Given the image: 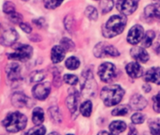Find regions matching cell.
<instances>
[{"label": "cell", "mask_w": 160, "mask_h": 135, "mask_svg": "<svg viewBox=\"0 0 160 135\" xmlns=\"http://www.w3.org/2000/svg\"><path fill=\"white\" fill-rule=\"evenodd\" d=\"M128 18L124 14L113 15L111 17L103 27V36L105 38H113L122 33L127 25Z\"/></svg>", "instance_id": "obj_1"}, {"label": "cell", "mask_w": 160, "mask_h": 135, "mask_svg": "<svg viewBox=\"0 0 160 135\" xmlns=\"http://www.w3.org/2000/svg\"><path fill=\"white\" fill-rule=\"evenodd\" d=\"M125 95L124 89L118 85H111L102 88L100 97L104 104L108 107L118 104Z\"/></svg>", "instance_id": "obj_2"}, {"label": "cell", "mask_w": 160, "mask_h": 135, "mask_svg": "<svg viewBox=\"0 0 160 135\" xmlns=\"http://www.w3.org/2000/svg\"><path fill=\"white\" fill-rule=\"evenodd\" d=\"M26 123V117L19 112L9 113L3 120V126L8 132H18L22 131L25 128Z\"/></svg>", "instance_id": "obj_3"}, {"label": "cell", "mask_w": 160, "mask_h": 135, "mask_svg": "<svg viewBox=\"0 0 160 135\" xmlns=\"http://www.w3.org/2000/svg\"><path fill=\"white\" fill-rule=\"evenodd\" d=\"M82 82L81 85L82 87V94L84 97H91L95 94L96 88H97V84L94 79L92 70H86L82 72Z\"/></svg>", "instance_id": "obj_4"}, {"label": "cell", "mask_w": 160, "mask_h": 135, "mask_svg": "<svg viewBox=\"0 0 160 135\" xmlns=\"http://www.w3.org/2000/svg\"><path fill=\"white\" fill-rule=\"evenodd\" d=\"M33 55V48L27 44H19L15 46V51L8 55V57L11 60L27 61Z\"/></svg>", "instance_id": "obj_5"}, {"label": "cell", "mask_w": 160, "mask_h": 135, "mask_svg": "<svg viewBox=\"0 0 160 135\" xmlns=\"http://www.w3.org/2000/svg\"><path fill=\"white\" fill-rule=\"evenodd\" d=\"M119 55H120L119 51L109 43L99 42L94 48V55L98 58L107 57V56L116 57Z\"/></svg>", "instance_id": "obj_6"}, {"label": "cell", "mask_w": 160, "mask_h": 135, "mask_svg": "<svg viewBox=\"0 0 160 135\" xmlns=\"http://www.w3.org/2000/svg\"><path fill=\"white\" fill-rule=\"evenodd\" d=\"M98 76L102 82L109 83L112 81L116 76V68L112 63L105 62L101 64L98 70Z\"/></svg>", "instance_id": "obj_7"}, {"label": "cell", "mask_w": 160, "mask_h": 135, "mask_svg": "<svg viewBox=\"0 0 160 135\" xmlns=\"http://www.w3.org/2000/svg\"><path fill=\"white\" fill-rule=\"evenodd\" d=\"M139 1L140 0H118L116 8L122 14L130 15L137 9Z\"/></svg>", "instance_id": "obj_8"}, {"label": "cell", "mask_w": 160, "mask_h": 135, "mask_svg": "<svg viewBox=\"0 0 160 135\" xmlns=\"http://www.w3.org/2000/svg\"><path fill=\"white\" fill-rule=\"evenodd\" d=\"M51 91V85L49 83H39L33 87V96L39 100L44 101L47 99Z\"/></svg>", "instance_id": "obj_9"}, {"label": "cell", "mask_w": 160, "mask_h": 135, "mask_svg": "<svg viewBox=\"0 0 160 135\" xmlns=\"http://www.w3.org/2000/svg\"><path fill=\"white\" fill-rule=\"evenodd\" d=\"M143 35H144V30H143V27L142 25H135L133 26L128 34V41L130 43V44H133V45H136L138 44L140 41L142 40L143 39Z\"/></svg>", "instance_id": "obj_10"}, {"label": "cell", "mask_w": 160, "mask_h": 135, "mask_svg": "<svg viewBox=\"0 0 160 135\" xmlns=\"http://www.w3.org/2000/svg\"><path fill=\"white\" fill-rule=\"evenodd\" d=\"M19 35L17 31L13 28H7L2 32L1 36V44L4 46L13 45L18 39Z\"/></svg>", "instance_id": "obj_11"}, {"label": "cell", "mask_w": 160, "mask_h": 135, "mask_svg": "<svg viewBox=\"0 0 160 135\" xmlns=\"http://www.w3.org/2000/svg\"><path fill=\"white\" fill-rule=\"evenodd\" d=\"M11 103L14 107H17V108L32 106L31 105L32 101H30V99L21 92H16L11 96Z\"/></svg>", "instance_id": "obj_12"}, {"label": "cell", "mask_w": 160, "mask_h": 135, "mask_svg": "<svg viewBox=\"0 0 160 135\" xmlns=\"http://www.w3.org/2000/svg\"><path fill=\"white\" fill-rule=\"evenodd\" d=\"M6 73H7L8 79L10 81L20 80L21 79V66L16 62L9 63L6 67Z\"/></svg>", "instance_id": "obj_13"}, {"label": "cell", "mask_w": 160, "mask_h": 135, "mask_svg": "<svg viewBox=\"0 0 160 135\" xmlns=\"http://www.w3.org/2000/svg\"><path fill=\"white\" fill-rule=\"evenodd\" d=\"M130 55L135 60L141 63H146L149 60V55L144 50L143 47H138V46L133 47L130 51Z\"/></svg>", "instance_id": "obj_14"}, {"label": "cell", "mask_w": 160, "mask_h": 135, "mask_svg": "<svg viewBox=\"0 0 160 135\" xmlns=\"http://www.w3.org/2000/svg\"><path fill=\"white\" fill-rule=\"evenodd\" d=\"M78 101H79V93L76 90H73L69 92L68 98H67V106L68 110L71 112V114L76 113L78 108Z\"/></svg>", "instance_id": "obj_15"}, {"label": "cell", "mask_w": 160, "mask_h": 135, "mask_svg": "<svg viewBox=\"0 0 160 135\" xmlns=\"http://www.w3.org/2000/svg\"><path fill=\"white\" fill-rule=\"evenodd\" d=\"M147 105V101L140 94H135L130 100V107L133 110L141 111L144 109Z\"/></svg>", "instance_id": "obj_16"}, {"label": "cell", "mask_w": 160, "mask_h": 135, "mask_svg": "<svg viewBox=\"0 0 160 135\" xmlns=\"http://www.w3.org/2000/svg\"><path fill=\"white\" fill-rule=\"evenodd\" d=\"M126 70H127L128 74L132 78H140L143 73L142 68L137 62H131L128 64L126 67Z\"/></svg>", "instance_id": "obj_17"}, {"label": "cell", "mask_w": 160, "mask_h": 135, "mask_svg": "<svg viewBox=\"0 0 160 135\" xmlns=\"http://www.w3.org/2000/svg\"><path fill=\"white\" fill-rule=\"evenodd\" d=\"M65 52H66V50L61 45L54 46L52 49V54H51V58H52V63H54V64L60 63L65 57V54H66Z\"/></svg>", "instance_id": "obj_18"}, {"label": "cell", "mask_w": 160, "mask_h": 135, "mask_svg": "<svg viewBox=\"0 0 160 135\" xmlns=\"http://www.w3.org/2000/svg\"><path fill=\"white\" fill-rule=\"evenodd\" d=\"M144 80L146 82L155 83V84L160 86V68H152V69H150L146 72V74L144 76Z\"/></svg>", "instance_id": "obj_19"}, {"label": "cell", "mask_w": 160, "mask_h": 135, "mask_svg": "<svg viewBox=\"0 0 160 135\" xmlns=\"http://www.w3.org/2000/svg\"><path fill=\"white\" fill-rule=\"evenodd\" d=\"M144 14L148 19H160V6L158 4H152L145 8Z\"/></svg>", "instance_id": "obj_20"}, {"label": "cell", "mask_w": 160, "mask_h": 135, "mask_svg": "<svg viewBox=\"0 0 160 135\" xmlns=\"http://www.w3.org/2000/svg\"><path fill=\"white\" fill-rule=\"evenodd\" d=\"M127 129V124L123 121H113L110 124V131L112 135H119L125 132Z\"/></svg>", "instance_id": "obj_21"}, {"label": "cell", "mask_w": 160, "mask_h": 135, "mask_svg": "<svg viewBox=\"0 0 160 135\" xmlns=\"http://www.w3.org/2000/svg\"><path fill=\"white\" fill-rule=\"evenodd\" d=\"M32 120L33 123L37 126H39L43 123L44 121V113L43 110L39 107H37L33 111V116H32Z\"/></svg>", "instance_id": "obj_22"}, {"label": "cell", "mask_w": 160, "mask_h": 135, "mask_svg": "<svg viewBox=\"0 0 160 135\" xmlns=\"http://www.w3.org/2000/svg\"><path fill=\"white\" fill-rule=\"evenodd\" d=\"M49 116L52 122L61 123L62 122V115L60 110L57 107H51L49 109Z\"/></svg>", "instance_id": "obj_23"}, {"label": "cell", "mask_w": 160, "mask_h": 135, "mask_svg": "<svg viewBox=\"0 0 160 135\" xmlns=\"http://www.w3.org/2000/svg\"><path fill=\"white\" fill-rule=\"evenodd\" d=\"M155 38H156V33H155L153 30H149V31L145 34V36L143 37V39H142V47H143V48L150 47V46L152 45L154 39H155Z\"/></svg>", "instance_id": "obj_24"}, {"label": "cell", "mask_w": 160, "mask_h": 135, "mask_svg": "<svg viewBox=\"0 0 160 135\" xmlns=\"http://www.w3.org/2000/svg\"><path fill=\"white\" fill-rule=\"evenodd\" d=\"M80 111L83 117H90L91 113H92V102L90 101H85L84 102H82L81 105Z\"/></svg>", "instance_id": "obj_25"}, {"label": "cell", "mask_w": 160, "mask_h": 135, "mask_svg": "<svg viewBox=\"0 0 160 135\" xmlns=\"http://www.w3.org/2000/svg\"><path fill=\"white\" fill-rule=\"evenodd\" d=\"M113 5H114L113 0H101L99 4V8L101 9V12L103 14H106L112 9Z\"/></svg>", "instance_id": "obj_26"}, {"label": "cell", "mask_w": 160, "mask_h": 135, "mask_svg": "<svg viewBox=\"0 0 160 135\" xmlns=\"http://www.w3.org/2000/svg\"><path fill=\"white\" fill-rule=\"evenodd\" d=\"M66 66L68 70H77L79 67H80V61L77 57L75 56H70L67 59L66 61Z\"/></svg>", "instance_id": "obj_27"}, {"label": "cell", "mask_w": 160, "mask_h": 135, "mask_svg": "<svg viewBox=\"0 0 160 135\" xmlns=\"http://www.w3.org/2000/svg\"><path fill=\"white\" fill-rule=\"evenodd\" d=\"M45 72L43 70H36L30 74V81L32 83H39L45 78Z\"/></svg>", "instance_id": "obj_28"}, {"label": "cell", "mask_w": 160, "mask_h": 135, "mask_svg": "<svg viewBox=\"0 0 160 135\" xmlns=\"http://www.w3.org/2000/svg\"><path fill=\"white\" fill-rule=\"evenodd\" d=\"M85 15L88 19L92 20V21H96L98 17V10L96 8H94L93 6H88L85 9Z\"/></svg>", "instance_id": "obj_29"}, {"label": "cell", "mask_w": 160, "mask_h": 135, "mask_svg": "<svg viewBox=\"0 0 160 135\" xmlns=\"http://www.w3.org/2000/svg\"><path fill=\"white\" fill-rule=\"evenodd\" d=\"M128 112H129V107L128 105H120L112 112V115L115 117L126 116L127 114H128Z\"/></svg>", "instance_id": "obj_30"}, {"label": "cell", "mask_w": 160, "mask_h": 135, "mask_svg": "<svg viewBox=\"0 0 160 135\" xmlns=\"http://www.w3.org/2000/svg\"><path fill=\"white\" fill-rule=\"evenodd\" d=\"M45 132H46L45 127L39 125V126H37L35 128H32L24 135H45Z\"/></svg>", "instance_id": "obj_31"}, {"label": "cell", "mask_w": 160, "mask_h": 135, "mask_svg": "<svg viewBox=\"0 0 160 135\" xmlns=\"http://www.w3.org/2000/svg\"><path fill=\"white\" fill-rule=\"evenodd\" d=\"M61 46L66 50V51H72L75 49V44L73 43V41H71L68 38H64L62 39L61 42H60Z\"/></svg>", "instance_id": "obj_32"}, {"label": "cell", "mask_w": 160, "mask_h": 135, "mask_svg": "<svg viewBox=\"0 0 160 135\" xmlns=\"http://www.w3.org/2000/svg\"><path fill=\"white\" fill-rule=\"evenodd\" d=\"M63 1L64 0H43V3L47 8L53 9V8H56L57 7H59Z\"/></svg>", "instance_id": "obj_33"}, {"label": "cell", "mask_w": 160, "mask_h": 135, "mask_svg": "<svg viewBox=\"0 0 160 135\" xmlns=\"http://www.w3.org/2000/svg\"><path fill=\"white\" fill-rule=\"evenodd\" d=\"M150 132L152 135H160V124L158 121H151L149 123Z\"/></svg>", "instance_id": "obj_34"}, {"label": "cell", "mask_w": 160, "mask_h": 135, "mask_svg": "<svg viewBox=\"0 0 160 135\" xmlns=\"http://www.w3.org/2000/svg\"><path fill=\"white\" fill-rule=\"evenodd\" d=\"M3 10H4L5 13L10 14V13H13V12L16 11V7H15V5H14L13 3L8 1V2H6V3L4 4V6H3Z\"/></svg>", "instance_id": "obj_35"}, {"label": "cell", "mask_w": 160, "mask_h": 135, "mask_svg": "<svg viewBox=\"0 0 160 135\" xmlns=\"http://www.w3.org/2000/svg\"><path fill=\"white\" fill-rule=\"evenodd\" d=\"M64 81L70 86H75L78 83V77L73 74H66L64 76Z\"/></svg>", "instance_id": "obj_36"}, {"label": "cell", "mask_w": 160, "mask_h": 135, "mask_svg": "<svg viewBox=\"0 0 160 135\" xmlns=\"http://www.w3.org/2000/svg\"><path fill=\"white\" fill-rule=\"evenodd\" d=\"M8 18L9 20L14 23H21L22 22V16L20 14V13H17L16 11L13 12V13H10V14H8Z\"/></svg>", "instance_id": "obj_37"}, {"label": "cell", "mask_w": 160, "mask_h": 135, "mask_svg": "<svg viewBox=\"0 0 160 135\" xmlns=\"http://www.w3.org/2000/svg\"><path fill=\"white\" fill-rule=\"evenodd\" d=\"M131 120L134 124H142L144 122V116L141 113H136L131 117Z\"/></svg>", "instance_id": "obj_38"}, {"label": "cell", "mask_w": 160, "mask_h": 135, "mask_svg": "<svg viewBox=\"0 0 160 135\" xmlns=\"http://www.w3.org/2000/svg\"><path fill=\"white\" fill-rule=\"evenodd\" d=\"M153 102H154V105H153L154 110L157 113H160V92L153 98Z\"/></svg>", "instance_id": "obj_39"}, {"label": "cell", "mask_w": 160, "mask_h": 135, "mask_svg": "<svg viewBox=\"0 0 160 135\" xmlns=\"http://www.w3.org/2000/svg\"><path fill=\"white\" fill-rule=\"evenodd\" d=\"M20 27L25 32V33H31L32 28L30 26V24H28L27 23H20Z\"/></svg>", "instance_id": "obj_40"}, {"label": "cell", "mask_w": 160, "mask_h": 135, "mask_svg": "<svg viewBox=\"0 0 160 135\" xmlns=\"http://www.w3.org/2000/svg\"><path fill=\"white\" fill-rule=\"evenodd\" d=\"M46 22H45V20L43 19V18H39V19H38V20H34V23L37 25V26H38V27H40V28H42V27H44L45 26V23Z\"/></svg>", "instance_id": "obj_41"}, {"label": "cell", "mask_w": 160, "mask_h": 135, "mask_svg": "<svg viewBox=\"0 0 160 135\" xmlns=\"http://www.w3.org/2000/svg\"><path fill=\"white\" fill-rule=\"evenodd\" d=\"M128 135H138L137 130H136L133 126H130V127H129V132H128Z\"/></svg>", "instance_id": "obj_42"}, {"label": "cell", "mask_w": 160, "mask_h": 135, "mask_svg": "<svg viewBox=\"0 0 160 135\" xmlns=\"http://www.w3.org/2000/svg\"><path fill=\"white\" fill-rule=\"evenodd\" d=\"M155 51H156V54L160 56V43H157V44H156V46H155Z\"/></svg>", "instance_id": "obj_43"}, {"label": "cell", "mask_w": 160, "mask_h": 135, "mask_svg": "<svg viewBox=\"0 0 160 135\" xmlns=\"http://www.w3.org/2000/svg\"><path fill=\"white\" fill-rule=\"evenodd\" d=\"M142 87H143V89H144V91H145V92H149V91H151V86H150V85H145V86H143Z\"/></svg>", "instance_id": "obj_44"}, {"label": "cell", "mask_w": 160, "mask_h": 135, "mask_svg": "<svg viewBox=\"0 0 160 135\" xmlns=\"http://www.w3.org/2000/svg\"><path fill=\"white\" fill-rule=\"evenodd\" d=\"M98 135H112V134H111V133H109V132H104V131H103V132H99Z\"/></svg>", "instance_id": "obj_45"}, {"label": "cell", "mask_w": 160, "mask_h": 135, "mask_svg": "<svg viewBox=\"0 0 160 135\" xmlns=\"http://www.w3.org/2000/svg\"><path fill=\"white\" fill-rule=\"evenodd\" d=\"M49 135H60L59 133H57V132H52V133H50Z\"/></svg>", "instance_id": "obj_46"}, {"label": "cell", "mask_w": 160, "mask_h": 135, "mask_svg": "<svg viewBox=\"0 0 160 135\" xmlns=\"http://www.w3.org/2000/svg\"><path fill=\"white\" fill-rule=\"evenodd\" d=\"M154 1H155L158 5H159L160 6V0H154Z\"/></svg>", "instance_id": "obj_47"}, {"label": "cell", "mask_w": 160, "mask_h": 135, "mask_svg": "<svg viewBox=\"0 0 160 135\" xmlns=\"http://www.w3.org/2000/svg\"><path fill=\"white\" fill-rule=\"evenodd\" d=\"M23 1H28V0H23Z\"/></svg>", "instance_id": "obj_48"}, {"label": "cell", "mask_w": 160, "mask_h": 135, "mask_svg": "<svg viewBox=\"0 0 160 135\" xmlns=\"http://www.w3.org/2000/svg\"><path fill=\"white\" fill-rule=\"evenodd\" d=\"M68 135H73V134H68Z\"/></svg>", "instance_id": "obj_49"}]
</instances>
